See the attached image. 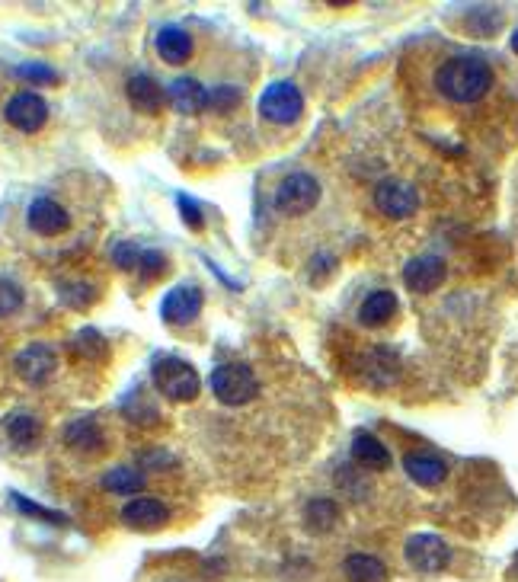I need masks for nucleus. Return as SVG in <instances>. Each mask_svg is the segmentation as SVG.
I'll list each match as a JSON object with an SVG mask.
<instances>
[{"instance_id": "nucleus-17", "label": "nucleus", "mask_w": 518, "mask_h": 582, "mask_svg": "<svg viewBox=\"0 0 518 582\" xmlns=\"http://www.w3.org/2000/svg\"><path fill=\"white\" fill-rule=\"evenodd\" d=\"M4 429H7V439H10V445L16 448V451H32L39 445V439H42V426H39V419L32 416V413H10L7 416V423H4Z\"/></svg>"}, {"instance_id": "nucleus-5", "label": "nucleus", "mask_w": 518, "mask_h": 582, "mask_svg": "<svg viewBox=\"0 0 518 582\" xmlns=\"http://www.w3.org/2000/svg\"><path fill=\"white\" fill-rule=\"evenodd\" d=\"M4 116L7 122L16 128V132H39V128L45 125L48 119V103L42 100L39 93H32V90H23V93H13L7 106H4Z\"/></svg>"}, {"instance_id": "nucleus-6", "label": "nucleus", "mask_w": 518, "mask_h": 582, "mask_svg": "<svg viewBox=\"0 0 518 582\" xmlns=\"http://www.w3.org/2000/svg\"><path fill=\"white\" fill-rule=\"evenodd\" d=\"M403 557L419 573H439L448 567L451 551L439 535H413L407 547H403Z\"/></svg>"}, {"instance_id": "nucleus-7", "label": "nucleus", "mask_w": 518, "mask_h": 582, "mask_svg": "<svg viewBox=\"0 0 518 582\" xmlns=\"http://www.w3.org/2000/svg\"><path fill=\"white\" fill-rule=\"evenodd\" d=\"M26 224H29V231L39 234V237H58V234H64L71 228V215L61 202L39 196V199H32L29 208H26Z\"/></svg>"}, {"instance_id": "nucleus-18", "label": "nucleus", "mask_w": 518, "mask_h": 582, "mask_svg": "<svg viewBox=\"0 0 518 582\" xmlns=\"http://www.w3.org/2000/svg\"><path fill=\"white\" fill-rule=\"evenodd\" d=\"M167 96L180 112H202L208 106V90L196 77H176L167 90Z\"/></svg>"}, {"instance_id": "nucleus-4", "label": "nucleus", "mask_w": 518, "mask_h": 582, "mask_svg": "<svg viewBox=\"0 0 518 582\" xmlns=\"http://www.w3.org/2000/svg\"><path fill=\"white\" fill-rule=\"evenodd\" d=\"M320 199V183L307 173H291L282 180L279 192H275V208L282 215H304L311 212Z\"/></svg>"}, {"instance_id": "nucleus-27", "label": "nucleus", "mask_w": 518, "mask_h": 582, "mask_svg": "<svg viewBox=\"0 0 518 582\" xmlns=\"http://www.w3.org/2000/svg\"><path fill=\"white\" fill-rule=\"evenodd\" d=\"M20 307H23V288L10 279H0V317H10Z\"/></svg>"}, {"instance_id": "nucleus-23", "label": "nucleus", "mask_w": 518, "mask_h": 582, "mask_svg": "<svg viewBox=\"0 0 518 582\" xmlns=\"http://www.w3.org/2000/svg\"><path fill=\"white\" fill-rule=\"evenodd\" d=\"M103 490L119 493V496H132V493L144 490V474L135 471V467H128V464H119L103 477Z\"/></svg>"}, {"instance_id": "nucleus-34", "label": "nucleus", "mask_w": 518, "mask_h": 582, "mask_svg": "<svg viewBox=\"0 0 518 582\" xmlns=\"http://www.w3.org/2000/svg\"><path fill=\"white\" fill-rule=\"evenodd\" d=\"M64 301L74 304V307H84V304H90V301H93V291H90V285H87V282H74V285L64 288Z\"/></svg>"}, {"instance_id": "nucleus-33", "label": "nucleus", "mask_w": 518, "mask_h": 582, "mask_svg": "<svg viewBox=\"0 0 518 582\" xmlns=\"http://www.w3.org/2000/svg\"><path fill=\"white\" fill-rule=\"evenodd\" d=\"M13 503L20 506L23 512H29L32 519H45V522H52V525H64V519L58 512H48V509H42V506H32L29 499H23V496H13Z\"/></svg>"}, {"instance_id": "nucleus-32", "label": "nucleus", "mask_w": 518, "mask_h": 582, "mask_svg": "<svg viewBox=\"0 0 518 582\" xmlns=\"http://www.w3.org/2000/svg\"><path fill=\"white\" fill-rule=\"evenodd\" d=\"M112 263H116L119 269H135V266H141V250L135 244H116V250H112Z\"/></svg>"}, {"instance_id": "nucleus-12", "label": "nucleus", "mask_w": 518, "mask_h": 582, "mask_svg": "<svg viewBox=\"0 0 518 582\" xmlns=\"http://www.w3.org/2000/svg\"><path fill=\"white\" fill-rule=\"evenodd\" d=\"M445 272L448 269L439 256H416V260H410L407 269H403V282H407L410 291L426 295V291H435L445 282Z\"/></svg>"}, {"instance_id": "nucleus-13", "label": "nucleus", "mask_w": 518, "mask_h": 582, "mask_svg": "<svg viewBox=\"0 0 518 582\" xmlns=\"http://www.w3.org/2000/svg\"><path fill=\"white\" fill-rule=\"evenodd\" d=\"M167 323H189L202 311V288L199 285H176L160 304Z\"/></svg>"}, {"instance_id": "nucleus-31", "label": "nucleus", "mask_w": 518, "mask_h": 582, "mask_svg": "<svg viewBox=\"0 0 518 582\" xmlns=\"http://www.w3.org/2000/svg\"><path fill=\"white\" fill-rule=\"evenodd\" d=\"M237 103H240V90H234V87H218V90L208 93V106H215L218 112H228Z\"/></svg>"}, {"instance_id": "nucleus-37", "label": "nucleus", "mask_w": 518, "mask_h": 582, "mask_svg": "<svg viewBox=\"0 0 518 582\" xmlns=\"http://www.w3.org/2000/svg\"><path fill=\"white\" fill-rule=\"evenodd\" d=\"M512 52H515V55H518V29H515V32H512Z\"/></svg>"}, {"instance_id": "nucleus-2", "label": "nucleus", "mask_w": 518, "mask_h": 582, "mask_svg": "<svg viewBox=\"0 0 518 582\" xmlns=\"http://www.w3.org/2000/svg\"><path fill=\"white\" fill-rule=\"evenodd\" d=\"M212 391L224 407H244L259 394V381L253 368L244 362H228L212 371Z\"/></svg>"}, {"instance_id": "nucleus-15", "label": "nucleus", "mask_w": 518, "mask_h": 582, "mask_svg": "<svg viewBox=\"0 0 518 582\" xmlns=\"http://www.w3.org/2000/svg\"><path fill=\"white\" fill-rule=\"evenodd\" d=\"M403 471H407L410 480H416L419 487H439L448 477V464L435 455H426V451H413V455L403 458Z\"/></svg>"}, {"instance_id": "nucleus-19", "label": "nucleus", "mask_w": 518, "mask_h": 582, "mask_svg": "<svg viewBox=\"0 0 518 582\" xmlns=\"http://www.w3.org/2000/svg\"><path fill=\"white\" fill-rule=\"evenodd\" d=\"M157 55L167 64H183L192 55V39L180 26H164L157 32Z\"/></svg>"}, {"instance_id": "nucleus-28", "label": "nucleus", "mask_w": 518, "mask_h": 582, "mask_svg": "<svg viewBox=\"0 0 518 582\" xmlns=\"http://www.w3.org/2000/svg\"><path fill=\"white\" fill-rule=\"evenodd\" d=\"M397 368L394 362V355L387 352V349H375V352H368L365 355V368H368V381H375V384H387V378L381 375V368Z\"/></svg>"}, {"instance_id": "nucleus-1", "label": "nucleus", "mask_w": 518, "mask_h": 582, "mask_svg": "<svg viewBox=\"0 0 518 582\" xmlns=\"http://www.w3.org/2000/svg\"><path fill=\"white\" fill-rule=\"evenodd\" d=\"M490 84H493V68L480 55H455L435 74V87L451 103H477L480 96H487Z\"/></svg>"}, {"instance_id": "nucleus-9", "label": "nucleus", "mask_w": 518, "mask_h": 582, "mask_svg": "<svg viewBox=\"0 0 518 582\" xmlns=\"http://www.w3.org/2000/svg\"><path fill=\"white\" fill-rule=\"evenodd\" d=\"M375 205L387 218H410L419 208V196H416V189L403 180H381L375 186Z\"/></svg>"}, {"instance_id": "nucleus-3", "label": "nucleus", "mask_w": 518, "mask_h": 582, "mask_svg": "<svg viewBox=\"0 0 518 582\" xmlns=\"http://www.w3.org/2000/svg\"><path fill=\"white\" fill-rule=\"evenodd\" d=\"M154 384L160 387V394L173 403H189L199 397V375L196 368L183 359H157L154 362Z\"/></svg>"}, {"instance_id": "nucleus-38", "label": "nucleus", "mask_w": 518, "mask_h": 582, "mask_svg": "<svg viewBox=\"0 0 518 582\" xmlns=\"http://www.w3.org/2000/svg\"><path fill=\"white\" fill-rule=\"evenodd\" d=\"M515 573H518V560H515Z\"/></svg>"}, {"instance_id": "nucleus-21", "label": "nucleus", "mask_w": 518, "mask_h": 582, "mask_svg": "<svg viewBox=\"0 0 518 582\" xmlns=\"http://www.w3.org/2000/svg\"><path fill=\"white\" fill-rule=\"evenodd\" d=\"M394 314H397L394 291H371L359 307V320L365 323V327H384Z\"/></svg>"}, {"instance_id": "nucleus-30", "label": "nucleus", "mask_w": 518, "mask_h": 582, "mask_svg": "<svg viewBox=\"0 0 518 582\" xmlns=\"http://www.w3.org/2000/svg\"><path fill=\"white\" fill-rule=\"evenodd\" d=\"M138 269H141V276H144V279H154V276H160V272L167 269V256H164V253H157V250H144Z\"/></svg>"}, {"instance_id": "nucleus-10", "label": "nucleus", "mask_w": 518, "mask_h": 582, "mask_svg": "<svg viewBox=\"0 0 518 582\" xmlns=\"http://www.w3.org/2000/svg\"><path fill=\"white\" fill-rule=\"evenodd\" d=\"M119 515H122V522L128 528H135V531H157V528H164L170 522V509L154 496L132 499V503H128Z\"/></svg>"}, {"instance_id": "nucleus-20", "label": "nucleus", "mask_w": 518, "mask_h": 582, "mask_svg": "<svg viewBox=\"0 0 518 582\" xmlns=\"http://www.w3.org/2000/svg\"><path fill=\"white\" fill-rule=\"evenodd\" d=\"M352 458L362 467H368V471H384V467H391V451L384 448L381 439H375V435H368V432H359L352 439Z\"/></svg>"}, {"instance_id": "nucleus-29", "label": "nucleus", "mask_w": 518, "mask_h": 582, "mask_svg": "<svg viewBox=\"0 0 518 582\" xmlns=\"http://www.w3.org/2000/svg\"><path fill=\"white\" fill-rule=\"evenodd\" d=\"M16 74H20L23 80H29V84H58V71L48 68V64H20L16 68Z\"/></svg>"}, {"instance_id": "nucleus-26", "label": "nucleus", "mask_w": 518, "mask_h": 582, "mask_svg": "<svg viewBox=\"0 0 518 582\" xmlns=\"http://www.w3.org/2000/svg\"><path fill=\"white\" fill-rule=\"evenodd\" d=\"M122 410H125V416L132 419V423H138V426H154L157 419H160L154 403H148L141 394H132V397H128Z\"/></svg>"}, {"instance_id": "nucleus-16", "label": "nucleus", "mask_w": 518, "mask_h": 582, "mask_svg": "<svg viewBox=\"0 0 518 582\" xmlns=\"http://www.w3.org/2000/svg\"><path fill=\"white\" fill-rule=\"evenodd\" d=\"M128 103H132L135 109L141 112H160V106H164V87L157 84V80L151 74H135V77H128Z\"/></svg>"}, {"instance_id": "nucleus-8", "label": "nucleus", "mask_w": 518, "mask_h": 582, "mask_svg": "<svg viewBox=\"0 0 518 582\" xmlns=\"http://www.w3.org/2000/svg\"><path fill=\"white\" fill-rule=\"evenodd\" d=\"M259 112L269 119V122H279V125H288L301 116V93L295 84H288V80H279V84L266 87L263 100H259Z\"/></svg>"}, {"instance_id": "nucleus-22", "label": "nucleus", "mask_w": 518, "mask_h": 582, "mask_svg": "<svg viewBox=\"0 0 518 582\" xmlns=\"http://www.w3.org/2000/svg\"><path fill=\"white\" fill-rule=\"evenodd\" d=\"M346 579L349 582H387V567L371 554H352L346 560Z\"/></svg>"}, {"instance_id": "nucleus-11", "label": "nucleus", "mask_w": 518, "mask_h": 582, "mask_svg": "<svg viewBox=\"0 0 518 582\" xmlns=\"http://www.w3.org/2000/svg\"><path fill=\"white\" fill-rule=\"evenodd\" d=\"M55 368H58L55 352L42 343H32L16 355V375H20L26 384H45L55 375Z\"/></svg>"}, {"instance_id": "nucleus-14", "label": "nucleus", "mask_w": 518, "mask_h": 582, "mask_svg": "<svg viewBox=\"0 0 518 582\" xmlns=\"http://www.w3.org/2000/svg\"><path fill=\"white\" fill-rule=\"evenodd\" d=\"M64 442H68L74 451H80V455H100V451L106 448V435L96 419L84 416V419H74V423L64 429Z\"/></svg>"}, {"instance_id": "nucleus-24", "label": "nucleus", "mask_w": 518, "mask_h": 582, "mask_svg": "<svg viewBox=\"0 0 518 582\" xmlns=\"http://www.w3.org/2000/svg\"><path fill=\"white\" fill-rule=\"evenodd\" d=\"M336 503L333 499H314V503H307L304 509V525L314 531V535H323V531H330L333 522H336Z\"/></svg>"}, {"instance_id": "nucleus-25", "label": "nucleus", "mask_w": 518, "mask_h": 582, "mask_svg": "<svg viewBox=\"0 0 518 582\" xmlns=\"http://www.w3.org/2000/svg\"><path fill=\"white\" fill-rule=\"evenodd\" d=\"M74 352L84 355V359H106L109 346H106V339L96 330H84V333L74 336Z\"/></svg>"}, {"instance_id": "nucleus-35", "label": "nucleus", "mask_w": 518, "mask_h": 582, "mask_svg": "<svg viewBox=\"0 0 518 582\" xmlns=\"http://www.w3.org/2000/svg\"><path fill=\"white\" fill-rule=\"evenodd\" d=\"M180 215H183V221L189 224L192 231H199L202 224H205V218H202V212H199V205L192 202V199H186V196H180Z\"/></svg>"}, {"instance_id": "nucleus-36", "label": "nucleus", "mask_w": 518, "mask_h": 582, "mask_svg": "<svg viewBox=\"0 0 518 582\" xmlns=\"http://www.w3.org/2000/svg\"><path fill=\"white\" fill-rule=\"evenodd\" d=\"M148 582H196V579H189V576H183V573H157V576H151Z\"/></svg>"}]
</instances>
